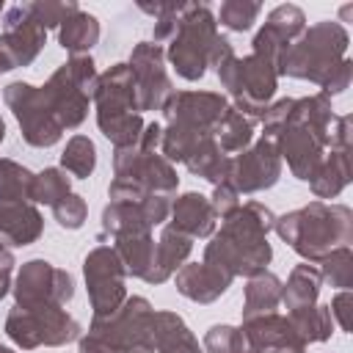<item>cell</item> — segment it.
<instances>
[{
    "label": "cell",
    "mask_w": 353,
    "mask_h": 353,
    "mask_svg": "<svg viewBox=\"0 0 353 353\" xmlns=\"http://www.w3.org/2000/svg\"><path fill=\"white\" fill-rule=\"evenodd\" d=\"M273 223L276 215L265 204L259 201L240 204L229 218H223L221 232H212L210 243L204 245L201 262L212 265L229 279L237 276L251 279L262 273L273 259V248L268 243Z\"/></svg>",
    "instance_id": "cell-1"
},
{
    "label": "cell",
    "mask_w": 353,
    "mask_h": 353,
    "mask_svg": "<svg viewBox=\"0 0 353 353\" xmlns=\"http://www.w3.org/2000/svg\"><path fill=\"white\" fill-rule=\"evenodd\" d=\"M273 232L309 265H317L334 248L353 243V210L345 204L309 201L301 210L276 218Z\"/></svg>",
    "instance_id": "cell-2"
},
{
    "label": "cell",
    "mask_w": 353,
    "mask_h": 353,
    "mask_svg": "<svg viewBox=\"0 0 353 353\" xmlns=\"http://www.w3.org/2000/svg\"><path fill=\"white\" fill-rule=\"evenodd\" d=\"M334 116L336 113L331 108V99L320 91L292 102L287 127L279 132L273 143L281 163L287 160V168L292 171L295 179L309 182L312 174L317 171L320 160L328 152V127Z\"/></svg>",
    "instance_id": "cell-3"
},
{
    "label": "cell",
    "mask_w": 353,
    "mask_h": 353,
    "mask_svg": "<svg viewBox=\"0 0 353 353\" xmlns=\"http://www.w3.org/2000/svg\"><path fill=\"white\" fill-rule=\"evenodd\" d=\"M347 44H350V36L339 22H334V19L314 22L287 50L279 77L284 74V77H295V80H309L323 88V83L331 77V72L347 58Z\"/></svg>",
    "instance_id": "cell-4"
},
{
    "label": "cell",
    "mask_w": 353,
    "mask_h": 353,
    "mask_svg": "<svg viewBox=\"0 0 353 353\" xmlns=\"http://www.w3.org/2000/svg\"><path fill=\"white\" fill-rule=\"evenodd\" d=\"M218 39V22L207 3H185L176 33L168 41L165 61L182 80H201L210 66V52Z\"/></svg>",
    "instance_id": "cell-5"
},
{
    "label": "cell",
    "mask_w": 353,
    "mask_h": 353,
    "mask_svg": "<svg viewBox=\"0 0 353 353\" xmlns=\"http://www.w3.org/2000/svg\"><path fill=\"white\" fill-rule=\"evenodd\" d=\"M97 63L91 55H72L63 66H58L50 80L41 85L58 124L63 130H77L88 116V102L97 91Z\"/></svg>",
    "instance_id": "cell-6"
},
{
    "label": "cell",
    "mask_w": 353,
    "mask_h": 353,
    "mask_svg": "<svg viewBox=\"0 0 353 353\" xmlns=\"http://www.w3.org/2000/svg\"><path fill=\"white\" fill-rule=\"evenodd\" d=\"M215 72L226 94L234 99V110H240L245 119L265 116L279 83V74L268 61L256 55H245V58L229 55Z\"/></svg>",
    "instance_id": "cell-7"
},
{
    "label": "cell",
    "mask_w": 353,
    "mask_h": 353,
    "mask_svg": "<svg viewBox=\"0 0 353 353\" xmlns=\"http://www.w3.org/2000/svg\"><path fill=\"white\" fill-rule=\"evenodd\" d=\"M6 336L22 347V350H36V347H61L74 339H80V323L55 303L44 306H17L6 317Z\"/></svg>",
    "instance_id": "cell-8"
},
{
    "label": "cell",
    "mask_w": 353,
    "mask_h": 353,
    "mask_svg": "<svg viewBox=\"0 0 353 353\" xmlns=\"http://www.w3.org/2000/svg\"><path fill=\"white\" fill-rule=\"evenodd\" d=\"M3 99H6L8 110L14 113V119L19 121L25 143H30L36 149H47V146H55L61 141L63 127L58 124L41 85L14 80L3 88Z\"/></svg>",
    "instance_id": "cell-9"
},
{
    "label": "cell",
    "mask_w": 353,
    "mask_h": 353,
    "mask_svg": "<svg viewBox=\"0 0 353 353\" xmlns=\"http://www.w3.org/2000/svg\"><path fill=\"white\" fill-rule=\"evenodd\" d=\"M152 317H154L152 303L141 295H132L113 314L94 317L88 325V334L99 336L116 353H124L132 347H149L152 350Z\"/></svg>",
    "instance_id": "cell-10"
},
{
    "label": "cell",
    "mask_w": 353,
    "mask_h": 353,
    "mask_svg": "<svg viewBox=\"0 0 353 353\" xmlns=\"http://www.w3.org/2000/svg\"><path fill=\"white\" fill-rule=\"evenodd\" d=\"M83 279L88 287V301L94 309V317L113 314L127 301V270L113 251V245H97L83 259Z\"/></svg>",
    "instance_id": "cell-11"
},
{
    "label": "cell",
    "mask_w": 353,
    "mask_h": 353,
    "mask_svg": "<svg viewBox=\"0 0 353 353\" xmlns=\"http://www.w3.org/2000/svg\"><path fill=\"white\" fill-rule=\"evenodd\" d=\"M11 292L17 306H25V309L44 306V303L66 306L74 298V279L69 270L55 268L47 259H28L17 273Z\"/></svg>",
    "instance_id": "cell-12"
},
{
    "label": "cell",
    "mask_w": 353,
    "mask_h": 353,
    "mask_svg": "<svg viewBox=\"0 0 353 353\" xmlns=\"http://www.w3.org/2000/svg\"><path fill=\"white\" fill-rule=\"evenodd\" d=\"M113 171L116 179H124L143 193H163L174 196L179 188V176L174 163H168L160 152H143L138 146L116 149L113 152Z\"/></svg>",
    "instance_id": "cell-13"
},
{
    "label": "cell",
    "mask_w": 353,
    "mask_h": 353,
    "mask_svg": "<svg viewBox=\"0 0 353 353\" xmlns=\"http://www.w3.org/2000/svg\"><path fill=\"white\" fill-rule=\"evenodd\" d=\"M127 66L135 80L138 110H163V105L174 94V83L165 72V50L154 41H138L130 52Z\"/></svg>",
    "instance_id": "cell-14"
},
{
    "label": "cell",
    "mask_w": 353,
    "mask_h": 353,
    "mask_svg": "<svg viewBox=\"0 0 353 353\" xmlns=\"http://www.w3.org/2000/svg\"><path fill=\"white\" fill-rule=\"evenodd\" d=\"M47 44V30L28 14L25 3L11 6L3 14L0 33V74L17 66H30Z\"/></svg>",
    "instance_id": "cell-15"
},
{
    "label": "cell",
    "mask_w": 353,
    "mask_h": 353,
    "mask_svg": "<svg viewBox=\"0 0 353 353\" xmlns=\"http://www.w3.org/2000/svg\"><path fill=\"white\" fill-rule=\"evenodd\" d=\"M281 176V157L276 152V143L268 138H259L240 154L229 157V174L226 182L237 193H259L279 182Z\"/></svg>",
    "instance_id": "cell-16"
},
{
    "label": "cell",
    "mask_w": 353,
    "mask_h": 353,
    "mask_svg": "<svg viewBox=\"0 0 353 353\" xmlns=\"http://www.w3.org/2000/svg\"><path fill=\"white\" fill-rule=\"evenodd\" d=\"M229 102L218 91H174L163 105L165 124H182L199 132H212Z\"/></svg>",
    "instance_id": "cell-17"
},
{
    "label": "cell",
    "mask_w": 353,
    "mask_h": 353,
    "mask_svg": "<svg viewBox=\"0 0 353 353\" xmlns=\"http://www.w3.org/2000/svg\"><path fill=\"white\" fill-rule=\"evenodd\" d=\"M94 105H97V121L141 113L138 97H135V80H132V72L127 63H113L108 72L99 74L97 91H94Z\"/></svg>",
    "instance_id": "cell-18"
},
{
    "label": "cell",
    "mask_w": 353,
    "mask_h": 353,
    "mask_svg": "<svg viewBox=\"0 0 353 353\" xmlns=\"http://www.w3.org/2000/svg\"><path fill=\"white\" fill-rule=\"evenodd\" d=\"M243 339H245V353H262V350H295L303 353L306 345L295 334L290 317L284 314H259L243 320Z\"/></svg>",
    "instance_id": "cell-19"
},
{
    "label": "cell",
    "mask_w": 353,
    "mask_h": 353,
    "mask_svg": "<svg viewBox=\"0 0 353 353\" xmlns=\"http://www.w3.org/2000/svg\"><path fill=\"white\" fill-rule=\"evenodd\" d=\"M174 276H176L174 279L176 281V292L185 295L193 303H212V301H218L232 287V281H234V279H229L226 273L215 270L207 262H185Z\"/></svg>",
    "instance_id": "cell-20"
},
{
    "label": "cell",
    "mask_w": 353,
    "mask_h": 353,
    "mask_svg": "<svg viewBox=\"0 0 353 353\" xmlns=\"http://www.w3.org/2000/svg\"><path fill=\"white\" fill-rule=\"evenodd\" d=\"M44 218L33 201H0V237L11 245H30L41 237Z\"/></svg>",
    "instance_id": "cell-21"
},
{
    "label": "cell",
    "mask_w": 353,
    "mask_h": 353,
    "mask_svg": "<svg viewBox=\"0 0 353 353\" xmlns=\"http://www.w3.org/2000/svg\"><path fill=\"white\" fill-rule=\"evenodd\" d=\"M215 212L210 207V199L201 193H182L176 201H171V229L188 234L190 240L212 237L215 232Z\"/></svg>",
    "instance_id": "cell-22"
},
{
    "label": "cell",
    "mask_w": 353,
    "mask_h": 353,
    "mask_svg": "<svg viewBox=\"0 0 353 353\" xmlns=\"http://www.w3.org/2000/svg\"><path fill=\"white\" fill-rule=\"evenodd\" d=\"M193 251V240L171 226H165L160 232V240L154 243V256H152V268L143 276L146 284H163L168 281L190 256Z\"/></svg>",
    "instance_id": "cell-23"
},
{
    "label": "cell",
    "mask_w": 353,
    "mask_h": 353,
    "mask_svg": "<svg viewBox=\"0 0 353 353\" xmlns=\"http://www.w3.org/2000/svg\"><path fill=\"white\" fill-rule=\"evenodd\" d=\"M152 350L154 353H204V347L199 345V339L176 312H154Z\"/></svg>",
    "instance_id": "cell-24"
},
{
    "label": "cell",
    "mask_w": 353,
    "mask_h": 353,
    "mask_svg": "<svg viewBox=\"0 0 353 353\" xmlns=\"http://www.w3.org/2000/svg\"><path fill=\"white\" fill-rule=\"evenodd\" d=\"M312 193L320 199H336L347 185H350V152H336L328 149L325 157L320 160L317 171L309 179Z\"/></svg>",
    "instance_id": "cell-25"
},
{
    "label": "cell",
    "mask_w": 353,
    "mask_h": 353,
    "mask_svg": "<svg viewBox=\"0 0 353 353\" xmlns=\"http://www.w3.org/2000/svg\"><path fill=\"white\" fill-rule=\"evenodd\" d=\"M281 303V279L270 270H262L248 279L245 292H243V320L259 317V314H273Z\"/></svg>",
    "instance_id": "cell-26"
},
{
    "label": "cell",
    "mask_w": 353,
    "mask_h": 353,
    "mask_svg": "<svg viewBox=\"0 0 353 353\" xmlns=\"http://www.w3.org/2000/svg\"><path fill=\"white\" fill-rule=\"evenodd\" d=\"M320 287H323V279H320V270L317 265H295L287 284H281V303L287 312H295L301 306H312L317 303V295H320Z\"/></svg>",
    "instance_id": "cell-27"
},
{
    "label": "cell",
    "mask_w": 353,
    "mask_h": 353,
    "mask_svg": "<svg viewBox=\"0 0 353 353\" xmlns=\"http://www.w3.org/2000/svg\"><path fill=\"white\" fill-rule=\"evenodd\" d=\"M99 41V19L88 11H74L58 28V44L72 55H88V50Z\"/></svg>",
    "instance_id": "cell-28"
},
{
    "label": "cell",
    "mask_w": 353,
    "mask_h": 353,
    "mask_svg": "<svg viewBox=\"0 0 353 353\" xmlns=\"http://www.w3.org/2000/svg\"><path fill=\"white\" fill-rule=\"evenodd\" d=\"M185 168L212 185H221L226 182V174H229V154L221 152L218 141L212 135H207L185 160Z\"/></svg>",
    "instance_id": "cell-29"
},
{
    "label": "cell",
    "mask_w": 353,
    "mask_h": 353,
    "mask_svg": "<svg viewBox=\"0 0 353 353\" xmlns=\"http://www.w3.org/2000/svg\"><path fill=\"white\" fill-rule=\"evenodd\" d=\"M113 251L119 254L127 276L143 279L152 268V256H154V237L152 232H138V234H124L113 240Z\"/></svg>",
    "instance_id": "cell-30"
},
{
    "label": "cell",
    "mask_w": 353,
    "mask_h": 353,
    "mask_svg": "<svg viewBox=\"0 0 353 353\" xmlns=\"http://www.w3.org/2000/svg\"><path fill=\"white\" fill-rule=\"evenodd\" d=\"M138 232H152V226L143 221L141 207L138 204H127V201H108L102 210V234L105 237H124V234H138Z\"/></svg>",
    "instance_id": "cell-31"
},
{
    "label": "cell",
    "mask_w": 353,
    "mask_h": 353,
    "mask_svg": "<svg viewBox=\"0 0 353 353\" xmlns=\"http://www.w3.org/2000/svg\"><path fill=\"white\" fill-rule=\"evenodd\" d=\"M212 138L218 141L223 154H240L254 141V121L245 119L240 110L226 108V113L221 116V121L212 130Z\"/></svg>",
    "instance_id": "cell-32"
},
{
    "label": "cell",
    "mask_w": 353,
    "mask_h": 353,
    "mask_svg": "<svg viewBox=\"0 0 353 353\" xmlns=\"http://www.w3.org/2000/svg\"><path fill=\"white\" fill-rule=\"evenodd\" d=\"M295 334L301 336L303 345H314V342H325L334 331V320H331V312L328 306L323 303H312V306H301L295 312L287 314Z\"/></svg>",
    "instance_id": "cell-33"
},
{
    "label": "cell",
    "mask_w": 353,
    "mask_h": 353,
    "mask_svg": "<svg viewBox=\"0 0 353 353\" xmlns=\"http://www.w3.org/2000/svg\"><path fill=\"white\" fill-rule=\"evenodd\" d=\"M61 168L69 174V176H77V179H88L97 168V146L88 135H72L66 141V149L61 154Z\"/></svg>",
    "instance_id": "cell-34"
},
{
    "label": "cell",
    "mask_w": 353,
    "mask_h": 353,
    "mask_svg": "<svg viewBox=\"0 0 353 353\" xmlns=\"http://www.w3.org/2000/svg\"><path fill=\"white\" fill-rule=\"evenodd\" d=\"M69 193H72V176L63 168H44L33 176V185H30V201L33 204L55 207Z\"/></svg>",
    "instance_id": "cell-35"
},
{
    "label": "cell",
    "mask_w": 353,
    "mask_h": 353,
    "mask_svg": "<svg viewBox=\"0 0 353 353\" xmlns=\"http://www.w3.org/2000/svg\"><path fill=\"white\" fill-rule=\"evenodd\" d=\"M33 171L17 160L0 157V201H30Z\"/></svg>",
    "instance_id": "cell-36"
},
{
    "label": "cell",
    "mask_w": 353,
    "mask_h": 353,
    "mask_svg": "<svg viewBox=\"0 0 353 353\" xmlns=\"http://www.w3.org/2000/svg\"><path fill=\"white\" fill-rule=\"evenodd\" d=\"M320 268V279L323 284L328 287H336V290H347L353 284V251L350 245H342V248H334L328 256H323L317 262Z\"/></svg>",
    "instance_id": "cell-37"
},
{
    "label": "cell",
    "mask_w": 353,
    "mask_h": 353,
    "mask_svg": "<svg viewBox=\"0 0 353 353\" xmlns=\"http://www.w3.org/2000/svg\"><path fill=\"white\" fill-rule=\"evenodd\" d=\"M254 52L251 55H256V58H262V61H268L273 69H276V74H279V69H281V61H284V55H287V50L295 44V41H290L284 33H279L273 25H262L259 30H256V36H254Z\"/></svg>",
    "instance_id": "cell-38"
},
{
    "label": "cell",
    "mask_w": 353,
    "mask_h": 353,
    "mask_svg": "<svg viewBox=\"0 0 353 353\" xmlns=\"http://www.w3.org/2000/svg\"><path fill=\"white\" fill-rule=\"evenodd\" d=\"M259 11H262V6L256 0H226V3H221L215 22H221L232 33H245L256 22Z\"/></svg>",
    "instance_id": "cell-39"
},
{
    "label": "cell",
    "mask_w": 353,
    "mask_h": 353,
    "mask_svg": "<svg viewBox=\"0 0 353 353\" xmlns=\"http://www.w3.org/2000/svg\"><path fill=\"white\" fill-rule=\"evenodd\" d=\"M25 8L47 30V28H61L80 6L74 0H33V3H25Z\"/></svg>",
    "instance_id": "cell-40"
},
{
    "label": "cell",
    "mask_w": 353,
    "mask_h": 353,
    "mask_svg": "<svg viewBox=\"0 0 353 353\" xmlns=\"http://www.w3.org/2000/svg\"><path fill=\"white\" fill-rule=\"evenodd\" d=\"M201 347H204V353H245V339H243L240 328L223 323V325L207 328Z\"/></svg>",
    "instance_id": "cell-41"
},
{
    "label": "cell",
    "mask_w": 353,
    "mask_h": 353,
    "mask_svg": "<svg viewBox=\"0 0 353 353\" xmlns=\"http://www.w3.org/2000/svg\"><path fill=\"white\" fill-rule=\"evenodd\" d=\"M268 25H273L279 33H284L290 41H298L301 39V33L306 30V14L298 8V6H292V3H284V6H276L270 14H268V19H265Z\"/></svg>",
    "instance_id": "cell-42"
},
{
    "label": "cell",
    "mask_w": 353,
    "mask_h": 353,
    "mask_svg": "<svg viewBox=\"0 0 353 353\" xmlns=\"http://www.w3.org/2000/svg\"><path fill=\"white\" fill-rule=\"evenodd\" d=\"M52 218L58 221V226L63 229H80L88 218V204L83 196L77 193H69L66 199H61L55 207H52Z\"/></svg>",
    "instance_id": "cell-43"
},
{
    "label": "cell",
    "mask_w": 353,
    "mask_h": 353,
    "mask_svg": "<svg viewBox=\"0 0 353 353\" xmlns=\"http://www.w3.org/2000/svg\"><path fill=\"white\" fill-rule=\"evenodd\" d=\"M292 102H295V99H290V97H284V99H279V102H270V108H268L265 116H262V127H265L262 138H268V141H276V138H279V132L287 127Z\"/></svg>",
    "instance_id": "cell-44"
},
{
    "label": "cell",
    "mask_w": 353,
    "mask_h": 353,
    "mask_svg": "<svg viewBox=\"0 0 353 353\" xmlns=\"http://www.w3.org/2000/svg\"><path fill=\"white\" fill-rule=\"evenodd\" d=\"M210 207L215 212V218H229L237 207H240V193L229 185V182H221V185H212V196H210Z\"/></svg>",
    "instance_id": "cell-45"
},
{
    "label": "cell",
    "mask_w": 353,
    "mask_h": 353,
    "mask_svg": "<svg viewBox=\"0 0 353 353\" xmlns=\"http://www.w3.org/2000/svg\"><path fill=\"white\" fill-rule=\"evenodd\" d=\"M141 215H143V221L149 223V226H157V223H163V221H168V215H171V196H163V193H149L141 204Z\"/></svg>",
    "instance_id": "cell-46"
},
{
    "label": "cell",
    "mask_w": 353,
    "mask_h": 353,
    "mask_svg": "<svg viewBox=\"0 0 353 353\" xmlns=\"http://www.w3.org/2000/svg\"><path fill=\"white\" fill-rule=\"evenodd\" d=\"M353 135H350V116H334L331 127H328V149L336 152H350Z\"/></svg>",
    "instance_id": "cell-47"
},
{
    "label": "cell",
    "mask_w": 353,
    "mask_h": 353,
    "mask_svg": "<svg viewBox=\"0 0 353 353\" xmlns=\"http://www.w3.org/2000/svg\"><path fill=\"white\" fill-rule=\"evenodd\" d=\"M350 77H353V61H350V58H345V61L331 72V77L323 83L320 94H325L328 99H331L334 94H342V91L350 85Z\"/></svg>",
    "instance_id": "cell-48"
},
{
    "label": "cell",
    "mask_w": 353,
    "mask_h": 353,
    "mask_svg": "<svg viewBox=\"0 0 353 353\" xmlns=\"http://www.w3.org/2000/svg\"><path fill=\"white\" fill-rule=\"evenodd\" d=\"M182 6H185V3H179L174 11H168V14H163V17L154 19V30H152L154 44H168V41L174 39V33H176V22H179V14H182Z\"/></svg>",
    "instance_id": "cell-49"
},
{
    "label": "cell",
    "mask_w": 353,
    "mask_h": 353,
    "mask_svg": "<svg viewBox=\"0 0 353 353\" xmlns=\"http://www.w3.org/2000/svg\"><path fill=\"white\" fill-rule=\"evenodd\" d=\"M328 312H331V320H336V325L342 331H350V292L347 290H342V292L334 295Z\"/></svg>",
    "instance_id": "cell-50"
},
{
    "label": "cell",
    "mask_w": 353,
    "mask_h": 353,
    "mask_svg": "<svg viewBox=\"0 0 353 353\" xmlns=\"http://www.w3.org/2000/svg\"><path fill=\"white\" fill-rule=\"evenodd\" d=\"M77 353H116L113 347H108L99 336H94V334H83L80 339H77Z\"/></svg>",
    "instance_id": "cell-51"
},
{
    "label": "cell",
    "mask_w": 353,
    "mask_h": 353,
    "mask_svg": "<svg viewBox=\"0 0 353 353\" xmlns=\"http://www.w3.org/2000/svg\"><path fill=\"white\" fill-rule=\"evenodd\" d=\"M176 6H179V3H154V6H152V3H138V8L146 11V14H152L154 19L163 17V14H168V11H174Z\"/></svg>",
    "instance_id": "cell-52"
},
{
    "label": "cell",
    "mask_w": 353,
    "mask_h": 353,
    "mask_svg": "<svg viewBox=\"0 0 353 353\" xmlns=\"http://www.w3.org/2000/svg\"><path fill=\"white\" fill-rule=\"evenodd\" d=\"M11 290V268H0V301L8 295Z\"/></svg>",
    "instance_id": "cell-53"
},
{
    "label": "cell",
    "mask_w": 353,
    "mask_h": 353,
    "mask_svg": "<svg viewBox=\"0 0 353 353\" xmlns=\"http://www.w3.org/2000/svg\"><path fill=\"white\" fill-rule=\"evenodd\" d=\"M11 265H14V254H11V248L0 237V268H11Z\"/></svg>",
    "instance_id": "cell-54"
},
{
    "label": "cell",
    "mask_w": 353,
    "mask_h": 353,
    "mask_svg": "<svg viewBox=\"0 0 353 353\" xmlns=\"http://www.w3.org/2000/svg\"><path fill=\"white\" fill-rule=\"evenodd\" d=\"M124 353H154V350H149V347H132V350H124Z\"/></svg>",
    "instance_id": "cell-55"
},
{
    "label": "cell",
    "mask_w": 353,
    "mask_h": 353,
    "mask_svg": "<svg viewBox=\"0 0 353 353\" xmlns=\"http://www.w3.org/2000/svg\"><path fill=\"white\" fill-rule=\"evenodd\" d=\"M6 141V121H3V116H0V143Z\"/></svg>",
    "instance_id": "cell-56"
},
{
    "label": "cell",
    "mask_w": 353,
    "mask_h": 353,
    "mask_svg": "<svg viewBox=\"0 0 353 353\" xmlns=\"http://www.w3.org/2000/svg\"><path fill=\"white\" fill-rule=\"evenodd\" d=\"M262 353H295V350H262Z\"/></svg>",
    "instance_id": "cell-57"
},
{
    "label": "cell",
    "mask_w": 353,
    "mask_h": 353,
    "mask_svg": "<svg viewBox=\"0 0 353 353\" xmlns=\"http://www.w3.org/2000/svg\"><path fill=\"white\" fill-rule=\"evenodd\" d=\"M0 353H14L11 347H6V345H0Z\"/></svg>",
    "instance_id": "cell-58"
},
{
    "label": "cell",
    "mask_w": 353,
    "mask_h": 353,
    "mask_svg": "<svg viewBox=\"0 0 353 353\" xmlns=\"http://www.w3.org/2000/svg\"><path fill=\"white\" fill-rule=\"evenodd\" d=\"M0 11H3V3H0Z\"/></svg>",
    "instance_id": "cell-59"
}]
</instances>
